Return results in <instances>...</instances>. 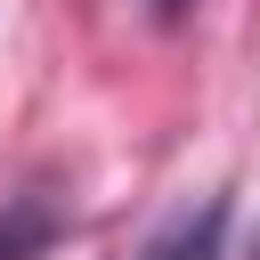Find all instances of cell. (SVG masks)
<instances>
[{"label": "cell", "instance_id": "3957f363", "mask_svg": "<svg viewBox=\"0 0 260 260\" xmlns=\"http://www.w3.org/2000/svg\"><path fill=\"white\" fill-rule=\"evenodd\" d=\"M187 8H195V0H154V16H187Z\"/></svg>", "mask_w": 260, "mask_h": 260}, {"label": "cell", "instance_id": "7a4b0ae2", "mask_svg": "<svg viewBox=\"0 0 260 260\" xmlns=\"http://www.w3.org/2000/svg\"><path fill=\"white\" fill-rule=\"evenodd\" d=\"M49 244H57V211H49V203L24 195V203L0 211V260H41Z\"/></svg>", "mask_w": 260, "mask_h": 260}, {"label": "cell", "instance_id": "6da1fadb", "mask_svg": "<svg viewBox=\"0 0 260 260\" xmlns=\"http://www.w3.org/2000/svg\"><path fill=\"white\" fill-rule=\"evenodd\" d=\"M219 252H228V203L211 195V203H187L171 228H154L138 260H219Z\"/></svg>", "mask_w": 260, "mask_h": 260}]
</instances>
